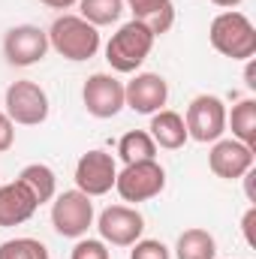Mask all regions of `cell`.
<instances>
[{"mask_svg":"<svg viewBox=\"0 0 256 259\" xmlns=\"http://www.w3.org/2000/svg\"><path fill=\"white\" fill-rule=\"evenodd\" d=\"M175 256L178 259H217L214 235L205 232V229H184V232L178 235Z\"/></svg>","mask_w":256,"mask_h":259,"instance_id":"2e32d148","label":"cell"},{"mask_svg":"<svg viewBox=\"0 0 256 259\" xmlns=\"http://www.w3.org/2000/svg\"><path fill=\"white\" fill-rule=\"evenodd\" d=\"M130 259H169V247L154 238H139L130 250Z\"/></svg>","mask_w":256,"mask_h":259,"instance_id":"7402d4cb","label":"cell"},{"mask_svg":"<svg viewBox=\"0 0 256 259\" xmlns=\"http://www.w3.org/2000/svg\"><path fill=\"white\" fill-rule=\"evenodd\" d=\"M163 3H169V0H127V6L133 9V18H136V21H142L145 15H151V12L160 9Z\"/></svg>","mask_w":256,"mask_h":259,"instance_id":"cb8c5ba5","label":"cell"},{"mask_svg":"<svg viewBox=\"0 0 256 259\" xmlns=\"http://www.w3.org/2000/svg\"><path fill=\"white\" fill-rule=\"evenodd\" d=\"M211 3H214V6H223V9H235L241 0H211Z\"/></svg>","mask_w":256,"mask_h":259,"instance_id":"83f0119b","label":"cell"},{"mask_svg":"<svg viewBox=\"0 0 256 259\" xmlns=\"http://www.w3.org/2000/svg\"><path fill=\"white\" fill-rule=\"evenodd\" d=\"M36 208H39V202L33 199V193H30L18 178L0 187V226H3V229L27 223V220L36 214Z\"/></svg>","mask_w":256,"mask_h":259,"instance_id":"5bb4252c","label":"cell"},{"mask_svg":"<svg viewBox=\"0 0 256 259\" xmlns=\"http://www.w3.org/2000/svg\"><path fill=\"white\" fill-rule=\"evenodd\" d=\"M12 142H15V127H12V121L6 118V112L0 109V154L9 151Z\"/></svg>","mask_w":256,"mask_h":259,"instance_id":"d4e9b609","label":"cell"},{"mask_svg":"<svg viewBox=\"0 0 256 259\" xmlns=\"http://www.w3.org/2000/svg\"><path fill=\"white\" fill-rule=\"evenodd\" d=\"M169 100V84L157 72H139L133 81L124 84V106H130L139 115H154L166 106Z\"/></svg>","mask_w":256,"mask_h":259,"instance_id":"4fadbf2b","label":"cell"},{"mask_svg":"<svg viewBox=\"0 0 256 259\" xmlns=\"http://www.w3.org/2000/svg\"><path fill=\"white\" fill-rule=\"evenodd\" d=\"M6 118L21 127H36L49 118V94L36 81H12L6 88Z\"/></svg>","mask_w":256,"mask_h":259,"instance_id":"5b68a950","label":"cell"},{"mask_svg":"<svg viewBox=\"0 0 256 259\" xmlns=\"http://www.w3.org/2000/svg\"><path fill=\"white\" fill-rule=\"evenodd\" d=\"M226 124L232 127V139L256 148V100H241L232 106V115H226Z\"/></svg>","mask_w":256,"mask_h":259,"instance_id":"d6986e66","label":"cell"},{"mask_svg":"<svg viewBox=\"0 0 256 259\" xmlns=\"http://www.w3.org/2000/svg\"><path fill=\"white\" fill-rule=\"evenodd\" d=\"M78 12L88 24L106 27V24H115L121 18L124 0H78Z\"/></svg>","mask_w":256,"mask_h":259,"instance_id":"ffe728a7","label":"cell"},{"mask_svg":"<svg viewBox=\"0 0 256 259\" xmlns=\"http://www.w3.org/2000/svg\"><path fill=\"white\" fill-rule=\"evenodd\" d=\"M118 157L127 163H139V160H157V145L151 139L148 130H130L118 142Z\"/></svg>","mask_w":256,"mask_h":259,"instance_id":"ac0fdd59","label":"cell"},{"mask_svg":"<svg viewBox=\"0 0 256 259\" xmlns=\"http://www.w3.org/2000/svg\"><path fill=\"white\" fill-rule=\"evenodd\" d=\"M163 187H166V172L157 160L127 163L115 178V190L124 202H148L163 193Z\"/></svg>","mask_w":256,"mask_h":259,"instance_id":"277c9868","label":"cell"},{"mask_svg":"<svg viewBox=\"0 0 256 259\" xmlns=\"http://www.w3.org/2000/svg\"><path fill=\"white\" fill-rule=\"evenodd\" d=\"M49 52V36L36 24H18L3 36V55L12 66H33Z\"/></svg>","mask_w":256,"mask_h":259,"instance_id":"8fae6325","label":"cell"},{"mask_svg":"<svg viewBox=\"0 0 256 259\" xmlns=\"http://www.w3.org/2000/svg\"><path fill=\"white\" fill-rule=\"evenodd\" d=\"M81 100L94 118H115L124 109V81L109 72H94L81 88Z\"/></svg>","mask_w":256,"mask_h":259,"instance_id":"30bf717a","label":"cell"},{"mask_svg":"<svg viewBox=\"0 0 256 259\" xmlns=\"http://www.w3.org/2000/svg\"><path fill=\"white\" fill-rule=\"evenodd\" d=\"M115 178H118V166H115V157L106 154V151H88L78 157L75 163V190H81L84 196H106L115 187Z\"/></svg>","mask_w":256,"mask_h":259,"instance_id":"ba28073f","label":"cell"},{"mask_svg":"<svg viewBox=\"0 0 256 259\" xmlns=\"http://www.w3.org/2000/svg\"><path fill=\"white\" fill-rule=\"evenodd\" d=\"M184 127H187V136L202 142V145L217 142L226 133V106H223V100L214 97V94L193 97L190 106H187Z\"/></svg>","mask_w":256,"mask_h":259,"instance_id":"8992f818","label":"cell"},{"mask_svg":"<svg viewBox=\"0 0 256 259\" xmlns=\"http://www.w3.org/2000/svg\"><path fill=\"white\" fill-rule=\"evenodd\" d=\"M52 226L64 238H81L94 226V202L81 190H66L52 205Z\"/></svg>","mask_w":256,"mask_h":259,"instance_id":"52a82bcc","label":"cell"},{"mask_svg":"<svg viewBox=\"0 0 256 259\" xmlns=\"http://www.w3.org/2000/svg\"><path fill=\"white\" fill-rule=\"evenodd\" d=\"M46 6H52V9H69L72 3H78V0H42Z\"/></svg>","mask_w":256,"mask_h":259,"instance_id":"4316f807","label":"cell"},{"mask_svg":"<svg viewBox=\"0 0 256 259\" xmlns=\"http://www.w3.org/2000/svg\"><path fill=\"white\" fill-rule=\"evenodd\" d=\"M148 130H151L154 145H160V148H166V151H178V148H184V142L190 139V136H187V127H184V118H181L178 112H172V109L154 112Z\"/></svg>","mask_w":256,"mask_h":259,"instance_id":"9a60e30c","label":"cell"},{"mask_svg":"<svg viewBox=\"0 0 256 259\" xmlns=\"http://www.w3.org/2000/svg\"><path fill=\"white\" fill-rule=\"evenodd\" d=\"M208 36H211V46H214L223 58L250 61L256 55V27H253V21H250L244 12H238V9L220 12V15L211 21Z\"/></svg>","mask_w":256,"mask_h":259,"instance_id":"6da1fadb","label":"cell"},{"mask_svg":"<svg viewBox=\"0 0 256 259\" xmlns=\"http://www.w3.org/2000/svg\"><path fill=\"white\" fill-rule=\"evenodd\" d=\"M154 33L142 24V21H127L118 27V33H112L109 46H106V61L115 72H136L139 66L148 61L151 49H154Z\"/></svg>","mask_w":256,"mask_h":259,"instance_id":"3957f363","label":"cell"},{"mask_svg":"<svg viewBox=\"0 0 256 259\" xmlns=\"http://www.w3.org/2000/svg\"><path fill=\"white\" fill-rule=\"evenodd\" d=\"M49 49H55L66 61H91L100 52V30L88 24L81 15H61L46 30Z\"/></svg>","mask_w":256,"mask_h":259,"instance_id":"7a4b0ae2","label":"cell"},{"mask_svg":"<svg viewBox=\"0 0 256 259\" xmlns=\"http://www.w3.org/2000/svg\"><path fill=\"white\" fill-rule=\"evenodd\" d=\"M69 259H109V247H106V241H97V238H81V241L72 247Z\"/></svg>","mask_w":256,"mask_h":259,"instance_id":"603a6c76","label":"cell"},{"mask_svg":"<svg viewBox=\"0 0 256 259\" xmlns=\"http://www.w3.org/2000/svg\"><path fill=\"white\" fill-rule=\"evenodd\" d=\"M0 259H49V247L36 238H12L0 244Z\"/></svg>","mask_w":256,"mask_h":259,"instance_id":"44dd1931","label":"cell"},{"mask_svg":"<svg viewBox=\"0 0 256 259\" xmlns=\"http://www.w3.org/2000/svg\"><path fill=\"white\" fill-rule=\"evenodd\" d=\"M253 226H256V208H247L244 220H241V232H244V241L256 247V235H253Z\"/></svg>","mask_w":256,"mask_h":259,"instance_id":"484cf974","label":"cell"},{"mask_svg":"<svg viewBox=\"0 0 256 259\" xmlns=\"http://www.w3.org/2000/svg\"><path fill=\"white\" fill-rule=\"evenodd\" d=\"M253 148L238 142V139H217L211 154H208V166L217 178H226V181H238L244 178L250 169H253Z\"/></svg>","mask_w":256,"mask_h":259,"instance_id":"7c38bea8","label":"cell"},{"mask_svg":"<svg viewBox=\"0 0 256 259\" xmlns=\"http://www.w3.org/2000/svg\"><path fill=\"white\" fill-rule=\"evenodd\" d=\"M18 181L33 193V199L42 205V202H49V199H55V190H58V178H55V172L46 166V163H30V166H24L21 169V175H18Z\"/></svg>","mask_w":256,"mask_h":259,"instance_id":"e0dca14e","label":"cell"},{"mask_svg":"<svg viewBox=\"0 0 256 259\" xmlns=\"http://www.w3.org/2000/svg\"><path fill=\"white\" fill-rule=\"evenodd\" d=\"M253 78H256V75H253V66H247V88H256Z\"/></svg>","mask_w":256,"mask_h":259,"instance_id":"f1b7e54d","label":"cell"},{"mask_svg":"<svg viewBox=\"0 0 256 259\" xmlns=\"http://www.w3.org/2000/svg\"><path fill=\"white\" fill-rule=\"evenodd\" d=\"M100 238L115 247H133L145 232V217L130 205H109L97 220Z\"/></svg>","mask_w":256,"mask_h":259,"instance_id":"9c48e42d","label":"cell"}]
</instances>
